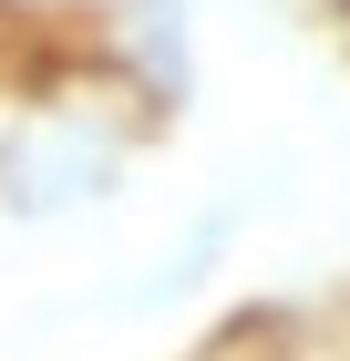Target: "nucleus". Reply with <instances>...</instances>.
<instances>
[{"label":"nucleus","mask_w":350,"mask_h":361,"mask_svg":"<svg viewBox=\"0 0 350 361\" xmlns=\"http://www.w3.org/2000/svg\"><path fill=\"white\" fill-rule=\"evenodd\" d=\"M144 114L93 73V93H42L0 124V207L11 217H82L135 166Z\"/></svg>","instance_id":"nucleus-1"},{"label":"nucleus","mask_w":350,"mask_h":361,"mask_svg":"<svg viewBox=\"0 0 350 361\" xmlns=\"http://www.w3.org/2000/svg\"><path fill=\"white\" fill-rule=\"evenodd\" d=\"M82 62H93L144 124H165V114L196 93V21H186V0H104Z\"/></svg>","instance_id":"nucleus-2"}]
</instances>
